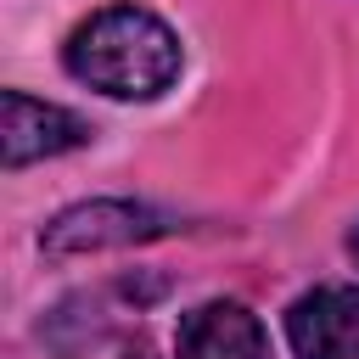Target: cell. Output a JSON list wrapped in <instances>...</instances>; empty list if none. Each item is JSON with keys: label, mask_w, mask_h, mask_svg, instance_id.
<instances>
[{"label": "cell", "mask_w": 359, "mask_h": 359, "mask_svg": "<svg viewBox=\"0 0 359 359\" xmlns=\"http://www.w3.org/2000/svg\"><path fill=\"white\" fill-rule=\"evenodd\" d=\"M348 252H353V258H359V224H353V230H348Z\"/></svg>", "instance_id": "6"}, {"label": "cell", "mask_w": 359, "mask_h": 359, "mask_svg": "<svg viewBox=\"0 0 359 359\" xmlns=\"http://www.w3.org/2000/svg\"><path fill=\"white\" fill-rule=\"evenodd\" d=\"M90 140V123L73 118L56 101H34L28 90H6L0 95V157L6 168H28L39 157H62L73 146Z\"/></svg>", "instance_id": "3"}, {"label": "cell", "mask_w": 359, "mask_h": 359, "mask_svg": "<svg viewBox=\"0 0 359 359\" xmlns=\"http://www.w3.org/2000/svg\"><path fill=\"white\" fill-rule=\"evenodd\" d=\"M168 219L146 202H79L67 213H56L45 230H39V247L50 258H79V252H101V247H135V241H151L163 236Z\"/></svg>", "instance_id": "2"}, {"label": "cell", "mask_w": 359, "mask_h": 359, "mask_svg": "<svg viewBox=\"0 0 359 359\" xmlns=\"http://www.w3.org/2000/svg\"><path fill=\"white\" fill-rule=\"evenodd\" d=\"M297 359H359V286H320L286 309Z\"/></svg>", "instance_id": "4"}, {"label": "cell", "mask_w": 359, "mask_h": 359, "mask_svg": "<svg viewBox=\"0 0 359 359\" xmlns=\"http://www.w3.org/2000/svg\"><path fill=\"white\" fill-rule=\"evenodd\" d=\"M174 359H269V337L258 314L236 297L196 303L174 331Z\"/></svg>", "instance_id": "5"}, {"label": "cell", "mask_w": 359, "mask_h": 359, "mask_svg": "<svg viewBox=\"0 0 359 359\" xmlns=\"http://www.w3.org/2000/svg\"><path fill=\"white\" fill-rule=\"evenodd\" d=\"M67 73L112 101H151L180 79V34L146 6H107L67 34Z\"/></svg>", "instance_id": "1"}, {"label": "cell", "mask_w": 359, "mask_h": 359, "mask_svg": "<svg viewBox=\"0 0 359 359\" xmlns=\"http://www.w3.org/2000/svg\"><path fill=\"white\" fill-rule=\"evenodd\" d=\"M123 359H151V353H146V348H129V353H123Z\"/></svg>", "instance_id": "7"}]
</instances>
